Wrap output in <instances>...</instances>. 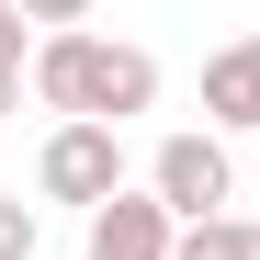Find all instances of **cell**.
Wrapping results in <instances>:
<instances>
[{"label":"cell","instance_id":"1","mask_svg":"<svg viewBox=\"0 0 260 260\" xmlns=\"http://www.w3.org/2000/svg\"><path fill=\"white\" fill-rule=\"evenodd\" d=\"M34 102L57 124H124L158 102V57L147 46H113V34H34Z\"/></svg>","mask_w":260,"mask_h":260},{"label":"cell","instance_id":"2","mask_svg":"<svg viewBox=\"0 0 260 260\" xmlns=\"http://www.w3.org/2000/svg\"><path fill=\"white\" fill-rule=\"evenodd\" d=\"M34 192L46 204H79V215H102L124 192V124H57L46 158H34Z\"/></svg>","mask_w":260,"mask_h":260},{"label":"cell","instance_id":"3","mask_svg":"<svg viewBox=\"0 0 260 260\" xmlns=\"http://www.w3.org/2000/svg\"><path fill=\"white\" fill-rule=\"evenodd\" d=\"M147 192L181 215V226H204V215H226V192H238V158H226V136H158V158H147Z\"/></svg>","mask_w":260,"mask_h":260},{"label":"cell","instance_id":"4","mask_svg":"<svg viewBox=\"0 0 260 260\" xmlns=\"http://www.w3.org/2000/svg\"><path fill=\"white\" fill-rule=\"evenodd\" d=\"M170 249H181V215L158 192H113L91 215V238H79V260H170Z\"/></svg>","mask_w":260,"mask_h":260},{"label":"cell","instance_id":"5","mask_svg":"<svg viewBox=\"0 0 260 260\" xmlns=\"http://www.w3.org/2000/svg\"><path fill=\"white\" fill-rule=\"evenodd\" d=\"M204 124H260V34L204 57Z\"/></svg>","mask_w":260,"mask_h":260},{"label":"cell","instance_id":"6","mask_svg":"<svg viewBox=\"0 0 260 260\" xmlns=\"http://www.w3.org/2000/svg\"><path fill=\"white\" fill-rule=\"evenodd\" d=\"M170 260H260V226H249V215H204V226H181Z\"/></svg>","mask_w":260,"mask_h":260},{"label":"cell","instance_id":"7","mask_svg":"<svg viewBox=\"0 0 260 260\" xmlns=\"http://www.w3.org/2000/svg\"><path fill=\"white\" fill-rule=\"evenodd\" d=\"M34 238H46V226H34V204L0 192V260H34Z\"/></svg>","mask_w":260,"mask_h":260},{"label":"cell","instance_id":"8","mask_svg":"<svg viewBox=\"0 0 260 260\" xmlns=\"http://www.w3.org/2000/svg\"><path fill=\"white\" fill-rule=\"evenodd\" d=\"M12 12H23L34 34H79V23H91V0H12Z\"/></svg>","mask_w":260,"mask_h":260},{"label":"cell","instance_id":"9","mask_svg":"<svg viewBox=\"0 0 260 260\" xmlns=\"http://www.w3.org/2000/svg\"><path fill=\"white\" fill-rule=\"evenodd\" d=\"M0 68H34V23L12 12V0H0Z\"/></svg>","mask_w":260,"mask_h":260}]
</instances>
